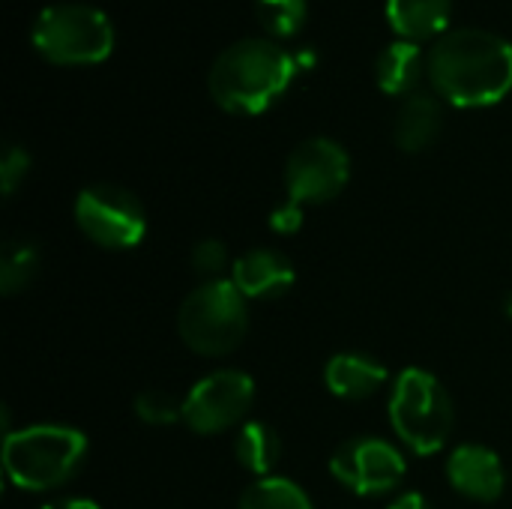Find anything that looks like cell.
Masks as SVG:
<instances>
[{
    "mask_svg": "<svg viewBox=\"0 0 512 509\" xmlns=\"http://www.w3.org/2000/svg\"><path fill=\"white\" fill-rule=\"evenodd\" d=\"M42 509H99V504L87 501V498H66V501H51Z\"/></svg>",
    "mask_w": 512,
    "mask_h": 509,
    "instance_id": "26",
    "label": "cell"
},
{
    "mask_svg": "<svg viewBox=\"0 0 512 509\" xmlns=\"http://www.w3.org/2000/svg\"><path fill=\"white\" fill-rule=\"evenodd\" d=\"M426 69V57L417 42L396 39L375 60V81L387 96H411Z\"/></svg>",
    "mask_w": 512,
    "mask_h": 509,
    "instance_id": "16",
    "label": "cell"
},
{
    "mask_svg": "<svg viewBox=\"0 0 512 509\" xmlns=\"http://www.w3.org/2000/svg\"><path fill=\"white\" fill-rule=\"evenodd\" d=\"M387 21L399 39L423 42L447 33L453 0H387Z\"/></svg>",
    "mask_w": 512,
    "mask_h": 509,
    "instance_id": "15",
    "label": "cell"
},
{
    "mask_svg": "<svg viewBox=\"0 0 512 509\" xmlns=\"http://www.w3.org/2000/svg\"><path fill=\"white\" fill-rule=\"evenodd\" d=\"M228 279L246 300H276L294 288V264L276 249H249L231 264Z\"/></svg>",
    "mask_w": 512,
    "mask_h": 509,
    "instance_id": "12",
    "label": "cell"
},
{
    "mask_svg": "<svg viewBox=\"0 0 512 509\" xmlns=\"http://www.w3.org/2000/svg\"><path fill=\"white\" fill-rule=\"evenodd\" d=\"M30 39L48 63L96 66L114 51V24L96 6L54 3L36 15Z\"/></svg>",
    "mask_w": 512,
    "mask_h": 509,
    "instance_id": "6",
    "label": "cell"
},
{
    "mask_svg": "<svg viewBox=\"0 0 512 509\" xmlns=\"http://www.w3.org/2000/svg\"><path fill=\"white\" fill-rule=\"evenodd\" d=\"M504 312H507V318H510V321H512V294H510V297H507V300H504Z\"/></svg>",
    "mask_w": 512,
    "mask_h": 509,
    "instance_id": "27",
    "label": "cell"
},
{
    "mask_svg": "<svg viewBox=\"0 0 512 509\" xmlns=\"http://www.w3.org/2000/svg\"><path fill=\"white\" fill-rule=\"evenodd\" d=\"M426 72L456 108H486L512 90V42L480 27H456L435 39Z\"/></svg>",
    "mask_w": 512,
    "mask_h": 509,
    "instance_id": "1",
    "label": "cell"
},
{
    "mask_svg": "<svg viewBox=\"0 0 512 509\" xmlns=\"http://www.w3.org/2000/svg\"><path fill=\"white\" fill-rule=\"evenodd\" d=\"M255 402V381L240 369H216L183 396V423L195 435H219L243 423Z\"/></svg>",
    "mask_w": 512,
    "mask_h": 509,
    "instance_id": "8",
    "label": "cell"
},
{
    "mask_svg": "<svg viewBox=\"0 0 512 509\" xmlns=\"http://www.w3.org/2000/svg\"><path fill=\"white\" fill-rule=\"evenodd\" d=\"M30 171V153L21 144H6L3 159H0V186H3V198H12L15 189L24 183Z\"/></svg>",
    "mask_w": 512,
    "mask_h": 509,
    "instance_id": "23",
    "label": "cell"
},
{
    "mask_svg": "<svg viewBox=\"0 0 512 509\" xmlns=\"http://www.w3.org/2000/svg\"><path fill=\"white\" fill-rule=\"evenodd\" d=\"M189 264H192V270H195L204 282H216V279H222V273H225V270L231 273L228 249H225V243H222V240H213V237H207V240L195 243V249H192V255H189Z\"/></svg>",
    "mask_w": 512,
    "mask_h": 509,
    "instance_id": "22",
    "label": "cell"
},
{
    "mask_svg": "<svg viewBox=\"0 0 512 509\" xmlns=\"http://www.w3.org/2000/svg\"><path fill=\"white\" fill-rule=\"evenodd\" d=\"M270 228L276 231V234H282V237H291V234H297L300 228H303V204H297V201H282L279 207H273V213H270Z\"/></svg>",
    "mask_w": 512,
    "mask_h": 509,
    "instance_id": "24",
    "label": "cell"
},
{
    "mask_svg": "<svg viewBox=\"0 0 512 509\" xmlns=\"http://www.w3.org/2000/svg\"><path fill=\"white\" fill-rule=\"evenodd\" d=\"M297 63L288 48L273 39H240L228 45L207 72V90L213 102L228 114L267 111L294 81Z\"/></svg>",
    "mask_w": 512,
    "mask_h": 509,
    "instance_id": "2",
    "label": "cell"
},
{
    "mask_svg": "<svg viewBox=\"0 0 512 509\" xmlns=\"http://www.w3.org/2000/svg\"><path fill=\"white\" fill-rule=\"evenodd\" d=\"M441 126H444V111L438 96L414 90L411 96L402 99L396 111V123H393L396 147L405 153H420L438 138Z\"/></svg>",
    "mask_w": 512,
    "mask_h": 509,
    "instance_id": "14",
    "label": "cell"
},
{
    "mask_svg": "<svg viewBox=\"0 0 512 509\" xmlns=\"http://www.w3.org/2000/svg\"><path fill=\"white\" fill-rule=\"evenodd\" d=\"M351 180V159L345 147L333 138H306L300 141L285 162V189L297 204H327Z\"/></svg>",
    "mask_w": 512,
    "mask_h": 509,
    "instance_id": "9",
    "label": "cell"
},
{
    "mask_svg": "<svg viewBox=\"0 0 512 509\" xmlns=\"http://www.w3.org/2000/svg\"><path fill=\"white\" fill-rule=\"evenodd\" d=\"M237 509H315L309 495L285 477H261L249 483L237 501Z\"/></svg>",
    "mask_w": 512,
    "mask_h": 509,
    "instance_id": "18",
    "label": "cell"
},
{
    "mask_svg": "<svg viewBox=\"0 0 512 509\" xmlns=\"http://www.w3.org/2000/svg\"><path fill=\"white\" fill-rule=\"evenodd\" d=\"M234 456L246 474H252L258 480L270 477V471L276 468V462L282 456V438L270 423H261V420L243 423L234 438Z\"/></svg>",
    "mask_w": 512,
    "mask_h": 509,
    "instance_id": "17",
    "label": "cell"
},
{
    "mask_svg": "<svg viewBox=\"0 0 512 509\" xmlns=\"http://www.w3.org/2000/svg\"><path fill=\"white\" fill-rule=\"evenodd\" d=\"M387 384V369L360 351H342L324 366V387L345 402H360L375 396Z\"/></svg>",
    "mask_w": 512,
    "mask_h": 509,
    "instance_id": "13",
    "label": "cell"
},
{
    "mask_svg": "<svg viewBox=\"0 0 512 509\" xmlns=\"http://www.w3.org/2000/svg\"><path fill=\"white\" fill-rule=\"evenodd\" d=\"M39 249L30 240H9L0 252V291L6 297L21 294L39 273Z\"/></svg>",
    "mask_w": 512,
    "mask_h": 509,
    "instance_id": "19",
    "label": "cell"
},
{
    "mask_svg": "<svg viewBox=\"0 0 512 509\" xmlns=\"http://www.w3.org/2000/svg\"><path fill=\"white\" fill-rule=\"evenodd\" d=\"M387 414L399 441L417 456L441 453L456 426V408L447 387L426 369L399 372Z\"/></svg>",
    "mask_w": 512,
    "mask_h": 509,
    "instance_id": "4",
    "label": "cell"
},
{
    "mask_svg": "<svg viewBox=\"0 0 512 509\" xmlns=\"http://www.w3.org/2000/svg\"><path fill=\"white\" fill-rule=\"evenodd\" d=\"M135 417L150 426H171L183 420V399L168 390H144L135 396Z\"/></svg>",
    "mask_w": 512,
    "mask_h": 509,
    "instance_id": "21",
    "label": "cell"
},
{
    "mask_svg": "<svg viewBox=\"0 0 512 509\" xmlns=\"http://www.w3.org/2000/svg\"><path fill=\"white\" fill-rule=\"evenodd\" d=\"M405 456L381 438H348L330 456V474L339 486L360 498H378L393 492L405 480Z\"/></svg>",
    "mask_w": 512,
    "mask_h": 509,
    "instance_id": "10",
    "label": "cell"
},
{
    "mask_svg": "<svg viewBox=\"0 0 512 509\" xmlns=\"http://www.w3.org/2000/svg\"><path fill=\"white\" fill-rule=\"evenodd\" d=\"M255 12L267 33L288 39L303 30L309 3L306 0H255Z\"/></svg>",
    "mask_w": 512,
    "mask_h": 509,
    "instance_id": "20",
    "label": "cell"
},
{
    "mask_svg": "<svg viewBox=\"0 0 512 509\" xmlns=\"http://www.w3.org/2000/svg\"><path fill=\"white\" fill-rule=\"evenodd\" d=\"M447 483L468 501L492 504L504 495L507 474L495 450L483 444H462L447 459Z\"/></svg>",
    "mask_w": 512,
    "mask_h": 509,
    "instance_id": "11",
    "label": "cell"
},
{
    "mask_svg": "<svg viewBox=\"0 0 512 509\" xmlns=\"http://www.w3.org/2000/svg\"><path fill=\"white\" fill-rule=\"evenodd\" d=\"M75 222L81 234L102 249H135L147 234L141 201L114 183H93L75 198Z\"/></svg>",
    "mask_w": 512,
    "mask_h": 509,
    "instance_id": "7",
    "label": "cell"
},
{
    "mask_svg": "<svg viewBox=\"0 0 512 509\" xmlns=\"http://www.w3.org/2000/svg\"><path fill=\"white\" fill-rule=\"evenodd\" d=\"M249 300L231 279L201 282L177 309V333L183 345L201 357H225L237 351L249 330Z\"/></svg>",
    "mask_w": 512,
    "mask_h": 509,
    "instance_id": "5",
    "label": "cell"
},
{
    "mask_svg": "<svg viewBox=\"0 0 512 509\" xmlns=\"http://www.w3.org/2000/svg\"><path fill=\"white\" fill-rule=\"evenodd\" d=\"M87 456V438L60 423L9 432L3 444L6 480L21 492H51L69 483Z\"/></svg>",
    "mask_w": 512,
    "mask_h": 509,
    "instance_id": "3",
    "label": "cell"
},
{
    "mask_svg": "<svg viewBox=\"0 0 512 509\" xmlns=\"http://www.w3.org/2000/svg\"><path fill=\"white\" fill-rule=\"evenodd\" d=\"M387 509H432V504L420 495V492H408L399 501H393Z\"/></svg>",
    "mask_w": 512,
    "mask_h": 509,
    "instance_id": "25",
    "label": "cell"
}]
</instances>
